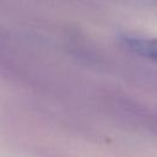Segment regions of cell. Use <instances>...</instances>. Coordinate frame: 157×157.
Returning a JSON list of instances; mask_svg holds the SVG:
<instances>
[{"mask_svg": "<svg viewBox=\"0 0 157 157\" xmlns=\"http://www.w3.org/2000/svg\"><path fill=\"white\" fill-rule=\"evenodd\" d=\"M121 43L140 56H144L150 60L156 59V40L155 39H146L140 37L132 36H123L120 38Z\"/></svg>", "mask_w": 157, "mask_h": 157, "instance_id": "cell-1", "label": "cell"}]
</instances>
